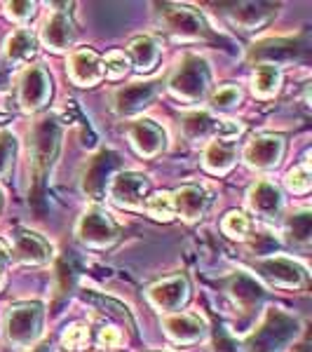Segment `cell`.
Segmentation results:
<instances>
[{"mask_svg":"<svg viewBox=\"0 0 312 352\" xmlns=\"http://www.w3.org/2000/svg\"><path fill=\"white\" fill-rule=\"evenodd\" d=\"M144 212L148 214L151 219L155 221H174L177 219V212H174V197L172 192L160 190V192H153V195L146 197L144 202Z\"/></svg>","mask_w":312,"mask_h":352,"instance_id":"obj_28","label":"cell"},{"mask_svg":"<svg viewBox=\"0 0 312 352\" xmlns=\"http://www.w3.org/2000/svg\"><path fill=\"white\" fill-rule=\"evenodd\" d=\"M162 331L177 345H195L207 338V324L190 312H172L162 317Z\"/></svg>","mask_w":312,"mask_h":352,"instance_id":"obj_19","label":"cell"},{"mask_svg":"<svg viewBox=\"0 0 312 352\" xmlns=\"http://www.w3.org/2000/svg\"><path fill=\"white\" fill-rule=\"evenodd\" d=\"M287 141L280 134H256L242 148V160L249 169L256 172H272L285 160Z\"/></svg>","mask_w":312,"mask_h":352,"instance_id":"obj_10","label":"cell"},{"mask_svg":"<svg viewBox=\"0 0 312 352\" xmlns=\"http://www.w3.org/2000/svg\"><path fill=\"white\" fill-rule=\"evenodd\" d=\"M242 101V89L237 85H223L216 92L209 96V104H212L214 111H230L235 106H240Z\"/></svg>","mask_w":312,"mask_h":352,"instance_id":"obj_33","label":"cell"},{"mask_svg":"<svg viewBox=\"0 0 312 352\" xmlns=\"http://www.w3.org/2000/svg\"><path fill=\"white\" fill-rule=\"evenodd\" d=\"M38 43H43L45 50L54 54L73 52L76 45V26L68 14V10H54L47 19L43 21L41 33H38Z\"/></svg>","mask_w":312,"mask_h":352,"instance_id":"obj_12","label":"cell"},{"mask_svg":"<svg viewBox=\"0 0 312 352\" xmlns=\"http://www.w3.org/2000/svg\"><path fill=\"white\" fill-rule=\"evenodd\" d=\"M52 99V76L43 64L26 66L16 80V104L24 113H38Z\"/></svg>","mask_w":312,"mask_h":352,"instance_id":"obj_6","label":"cell"},{"mask_svg":"<svg viewBox=\"0 0 312 352\" xmlns=\"http://www.w3.org/2000/svg\"><path fill=\"white\" fill-rule=\"evenodd\" d=\"M0 85H3V71H0Z\"/></svg>","mask_w":312,"mask_h":352,"instance_id":"obj_40","label":"cell"},{"mask_svg":"<svg viewBox=\"0 0 312 352\" xmlns=\"http://www.w3.org/2000/svg\"><path fill=\"white\" fill-rule=\"evenodd\" d=\"M221 8H225V19L245 33L265 28L277 14V5L272 3H232Z\"/></svg>","mask_w":312,"mask_h":352,"instance_id":"obj_17","label":"cell"},{"mask_svg":"<svg viewBox=\"0 0 312 352\" xmlns=\"http://www.w3.org/2000/svg\"><path fill=\"white\" fill-rule=\"evenodd\" d=\"M285 235L289 242L298 244V247H308L312 237V217L308 209L293 212L291 217L285 219Z\"/></svg>","mask_w":312,"mask_h":352,"instance_id":"obj_27","label":"cell"},{"mask_svg":"<svg viewBox=\"0 0 312 352\" xmlns=\"http://www.w3.org/2000/svg\"><path fill=\"white\" fill-rule=\"evenodd\" d=\"M45 308L38 300H21L5 312V338L14 348H31L43 336Z\"/></svg>","mask_w":312,"mask_h":352,"instance_id":"obj_3","label":"cell"},{"mask_svg":"<svg viewBox=\"0 0 312 352\" xmlns=\"http://www.w3.org/2000/svg\"><path fill=\"white\" fill-rule=\"evenodd\" d=\"M157 24L164 33H169L177 41H204L207 38V26L197 10L188 5L164 3L157 5Z\"/></svg>","mask_w":312,"mask_h":352,"instance_id":"obj_5","label":"cell"},{"mask_svg":"<svg viewBox=\"0 0 312 352\" xmlns=\"http://www.w3.org/2000/svg\"><path fill=\"white\" fill-rule=\"evenodd\" d=\"M0 263H5V265L12 263V258H10V244L5 240H0Z\"/></svg>","mask_w":312,"mask_h":352,"instance_id":"obj_37","label":"cell"},{"mask_svg":"<svg viewBox=\"0 0 312 352\" xmlns=\"http://www.w3.org/2000/svg\"><path fill=\"white\" fill-rule=\"evenodd\" d=\"M99 345L104 350H113V348H120L122 345V340H124V336H122V331L118 327H104L99 331Z\"/></svg>","mask_w":312,"mask_h":352,"instance_id":"obj_36","label":"cell"},{"mask_svg":"<svg viewBox=\"0 0 312 352\" xmlns=\"http://www.w3.org/2000/svg\"><path fill=\"white\" fill-rule=\"evenodd\" d=\"M212 82L214 76L209 61L200 54H186L169 76L167 89L183 104H200L212 92Z\"/></svg>","mask_w":312,"mask_h":352,"instance_id":"obj_1","label":"cell"},{"mask_svg":"<svg viewBox=\"0 0 312 352\" xmlns=\"http://www.w3.org/2000/svg\"><path fill=\"white\" fill-rule=\"evenodd\" d=\"M101 61H104L106 78H111V80H120V78H124L132 71V61H129L124 50H111V52L101 56Z\"/></svg>","mask_w":312,"mask_h":352,"instance_id":"obj_30","label":"cell"},{"mask_svg":"<svg viewBox=\"0 0 312 352\" xmlns=\"http://www.w3.org/2000/svg\"><path fill=\"white\" fill-rule=\"evenodd\" d=\"M36 52H38V36L26 26L12 31L3 43V59L8 66L28 64L36 56Z\"/></svg>","mask_w":312,"mask_h":352,"instance_id":"obj_23","label":"cell"},{"mask_svg":"<svg viewBox=\"0 0 312 352\" xmlns=\"http://www.w3.org/2000/svg\"><path fill=\"white\" fill-rule=\"evenodd\" d=\"M254 275H258L263 282H268L270 287L277 289H289V292H298L305 289L310 282V270L305 263H300L298 258L291 256H263L254 261Z\"/></svg>","mask_w":312,"mask_h":352,"instance_id":"obj_4","label":"cell"},{"mask_svg":"<svg viewBox=\"0 0 312 352\" xmlns=\"http://www.w3.org/2000/svg\"><path fill=\"white\" fill-rule=\"evenodd\" d=\"M76 237L85 247L96 249V252H106V249H111L118 242L120 230H118V223L111 219L109 212H104L101 207H89L78 219Z\"/></svg>","mask_w":312,"mask_h":352,"instance_id":"obj_7","label":"cell"},{"mask_svg":"<svg viewBox=\"0 0 312 352\" xmlns=\"http://www.w3.org/2000/svg\"><path fill=\"white\" fill-rule=\"evenodd\" d=\"M136 73H153L162 59V47L153 36H136L124 47Z\"/></svg>","mask_w":312,"mask_h":352,"instance_id":"obj_24","label":"cell"},{"mask_svg":"<svg viewBox=\"0 0 312 352\" xmlns=\"http://www.w3.org/2000/svg\"><path fill=\"white\" fill-rule=\"evenodd\" d=\"M28 352H54V348H52V343H47V340H45V343L33 345V348L28 350Z\"/></svg>","mask_w":312,"mask_h":352,"instance_id":"obj_38","label":"cell"},{"mask_svg":"<svg viewBox=\"0 0 312 352\" xmlns=\"http://www.w3.org/2000/svg\"><path fill=\"white\" fill-rule=\"evenodd\" d=\"M237 155L240 151L232 139H212L209 144H204L202 167L214 176H223L237 164Z\"/></svg>","mask_w":312,"mask_h":352,"instance_id":"obj_22","label":"cell"},{"mask_svg":"<svg viewBox=\"0 0 312 352\" xmlns=\"http://www.w3.org/2000/svg\"><path fill=\"white\" fill-rule=\"evenodd\" d=\"M300 322L282 310H268L242 343L245 352H285L287 345L298 336Z\"/></svg>","mask_w":312,"mask_h":352,"instance_id":"obj_2","label":"cell"},{"mask_svg":"<svg viewBox=\"0 0 312 352\" xmlns=\"http://www.w3.org/2000/svg\"><path fill=\"white\" fill-rule=\"evenodd\" d=\"M282 82H285V71H282V66L260 61L252 73V92L254 96H258V99H263V101L272 99V96L280 92Z\"/></svg>","mask_w":312,"mask_h":352,"instance_id":"obj_25","label":"cell"},{"mask_svg":"<svg viewBox=\"0 0 312 352\" xmlns=\"http://www.w3.org/2000/svg\"><path fill=\"white\" fill-rule=\"evenodd\" d=\"M5 270H8V265L0 263V292H3L5 285H8V272H5Z\"/></svg>","mask_w":312,"mask_h":352,"instance_id":"obj_39","label":"cell"},{"mask_svg":"<svg viewBox=\"0 0 312 352\" xmlns=\"http://www.w3.org/2000/svg\"><path fill=\"white\" fill-rule=\"evenodd\" d=\"M245 202L254 217L265 221L282 219V212H285V197H282L280 186L270 179H258L256 184L249 186Z\"/></svg>","mask_w":312,"mask_h":352,"instance_id":"obj_13","label":"cell"},{"mask_svg":"<svg viewBox=\"0 0 312 352\" xmlns=\"http://www.w3.org/2000/svg\"><path fill=\"white\" fill-rule=\"evenodd\" d=\"M68 80L78 87H94L106 78L104 73V61L101 56L94 52L92 47H78L68 54V64H66Z\"/></svg>","mask_w":312,"mask_h":352,"instance_id":"obj_15","label":"cell"},{"mask_svg":"<svg viewBox=\"0 0 312 352\" xmlns=\"http://www.w3.org/2000/svg\"><path fill=\"white\" fill-rule=\"evenodd\" d=\"M172 197H174V212L186 223H197L207 214L209 204H212L209 192L200 188V186H181L179 190L172 192Z\"/></svg>","mask_w":312,"mask_h":352,"instance_id":"obj_21","label":"cell"},{"mask_svg":"<svg viewBox=\"0 0 312 352\" xmlns=\"http://www.w3.org/2000/svg\"><path fill=\"white\" fill-rule=\"evenodd\" d=\"M148 303L162 315H172V312H181L186 308L190 298V282L186 275H172L164 280L155 282L146 292Z\"/></svg>","mask_w":312,"mask_h":352,"instance_id":"obj_11","label":"cell"},{"mask_svg":"<svg viewBox=\"0 0 312 352\" xmlns=\"http://www.w3.org/2000/svg\"><path fill=\"white\" fill-rule=\"evenodd\" d=\"M157 94V82H132L113 92V111L120 118H134L144 109H148L151 101Z\"/></svg>","mask_w":312,"mask_h":352,"instance_id":"obj_18","label":"cell"},{"mask_svg":"<svg viewBox=\"0 0 312 352\" xmlns=\"http://www.w3.org/2000/svg\"><path fill=\"white\" fill-rule=\"evenodd\" d=\"M287 188L293 192V195H305L312 188V174H310V162L303 160L296 164L293 169H289L287 179H285Z\"/></svg>","mask_w":312,"mask_h":352,"instance_id":"obj_31","label":"cell"},{"mask_svg":"<svg viewBox=\"0 0 312 352\" xmlns=\"http://www.w3.org/2000/svg\"><path fill=\"white\" fill-rule=\"evenodd\" d=\"M181 132L188 141L209 144L212 139H232L242 132V124L235 120H223L209 111H190L181 118Z\"/></svg>","mask_w":312,"mask_h":352,"instance_id":"obj_8","label":"cell"},{"mask_svg":"<svg viewBox=\"0 0 312 352\" xmlns=\"http://www.w3.org/2000/svg\"><path fill=\"white\" fill-rule=\"evenodd\" d=\"M113 174H118V155L109 151L99 153L96 157H92L87 169H85L82 176L85 192H89L92 200H101L106 195V188H109V181L113 179Z\"/></svg>","mask_w":312,"mask_h":352,"instance_id":"obj_20","label":"cell"},{"mask_svg":"<svg viewBox=\"0 0 312 352\" xmlns=\"http://www.w3.org/2000/svg\"><path fill=\"white\" fill-rule=\"evenodd\" d=\"M16 136L12 132H0V181H5L14 167Z\"/></svg>","mask_w":312,"mask_h":352,"instance_id":"obj_32","label":"cell"},{"mask_svg":"<svg viewBox=\"0 0 312 352\" xmlns=\"http://www.w3.org/2000/svg\"><path fill=\"white\" fill-rule=\"evenodd\" d=\"M61 345L66 352H80L89 345V329L85 324H71L61 333Z\"/></svg>","mask_w":312,"mask_h":352,"instance_id":"obj_34","label":"cell"},{"mask_svg":"<svg viewBox=\"0 0 312 352\" xmlns=\"http://www.w3.org/2000/svg\"><path fill=\"white\" fill-rule=\"evenodd\" d=\"M10 258L19 265H47L52 261V244L38 232L19 228L12 235Z\"/></svg>","mask_w":312,"mask_h":352,"instance_id":"obj_14","label":"cell"},{"mask_svg":"<svg viewBox=\"0 0 312 352\" xmlns=\"http://www.w3.org/2000/svg\"><path fill=\"white\" fill-rule=\"evenodd\" d=\"M221 230H223V235H228L230 240L245 242L249 240V232H252V219H249L245 212L232 209V212L225 214L223 221H221Z\"/></svg>","mask_w":312,"mask_h":352,"instance_id":"obj_29","label":"cell"},{"mask_svg":"<svg viewBox=\"0 0 312 352\" xmlns=\"http://www.w3.org/2000/svg\"><path fill=\"white\" fill-rule=\"evenodd\" d=\"M228 292H230V296L235 298V303L240 305L245 312L249 308H254V305H258L260 298H263V289H260L256 282L247 275H237L235 280H232Z\"/></svg>","mask_w":312,"mask_h":352,"instance_id":"obj_26","label":"cell"},{"mask_svg":"<svg viewBox=\"0 0 312 352\" xmlns=\"http://www.w3.org/2000/svg\"><path fill=\"white\" fill-rule=\"evenodd\" d=\"M127 139L141 157H157L167 148V134L151 118H136L127 124Z\"/></svg>","mask_w":312,"mask_h":352,"instance_id":"obj_16","label":"cell"},{"mask_svg":"<svg viewBox=\"0 0 312 352\" xmlns=\"http://www.w3.org/2000/svg\"><path fill=\"white\" fill-rule=\"evenodd\" d=\"M3 8L8 19L14 21V24H28L38 12V5L31 3V0H14V3H5Z\"/></svg>","mask_w":312,"mask_h":352,"instance_id":"obj_35","label":"cell"},{"mask_svg":"<svg viewBox=\"0 0 312 352\" xmlns=\"http://www.w3.org/2000/svg\"><path fill=\"white\" fill-rule=\"evenodd\" d=\"M148 188H151L148 176L129 169V172L113 174V179L109 181V188H106V195H109V200L115 207L127 209V212H144Z\"/></svg>","mask_w":312,"mask_h":352,"instance_id":"obj_9","label":"cell"}]
</instances>
